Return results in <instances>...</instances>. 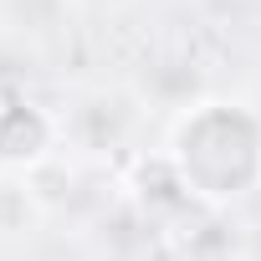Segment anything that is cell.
<instances>
[{"mask_svg":"<svg viewBox=\"0 0 261 261\" xmlns=\"http://www.w3.org/2000/svg\"><path fill=\"white\" fill-rule=\"evenodd\" d=\"M169 164L205 205L246 200L261 185V113L246 102H195L169 128Z\"/></svg>","mask_w":261,"mask_h":261,"instance_id":"6da1fadb","label":"cell"}]
</instances>
